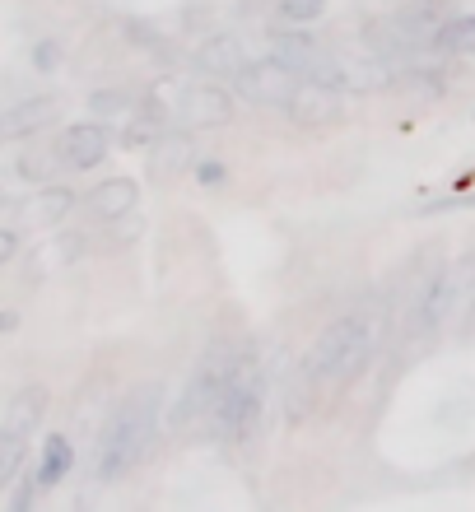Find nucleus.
Segmentation results:
<instances>
[{"label":"nucleus","mask_w":475,"mask_h":512,"mask_svg":"<svg viewBox=\"0 0 475 512\" xmlns=\"http://www.w3.org/2000/svg\"><path fill=\"white\" fill-rule=\"evenodd\" d=\"M382 326H387V312L382 308H354L345 317H336L317 336L313 354L303 359V378L317 382V387H345V382H354L373 364Z\"/></svg>","instance_id":"nucleus-1"},{"label":"nucleus","mask_w":475,"mask_h":512,"mask_svg":"<svg viewBox=\"0 0 475 512\" xmlns=\"http://www.w3.org/2000/svg\"><path fill=\"white\" fill-rule=\"evenodd\" d=\"M112 149V131L98 122H80L70 126L61 140H56V154H61V168H75V173H89L98 163L108 159Z\"/></svg>","instance_id":"nucleus-8"},{"label":"nucleus","mask_w":475,"mask_h":512,"mask_svg":"<svg viewBox=\"0 0 475 512\" xmlns=\"http://www.w3.org/2000/svg\"><path fill=\"white\" fill-rule=\"evenodd\" d=\"M434 56H471L475 52V14H452L448 24L438 28V38L429 42Z\"/></svg>","instance_id":"nucleus-14"},{"label":"nucleus","mask_w":475,"mask_h":512,"mask_svg":"<svg viewBox=\"0 0 475 512\" xmlns=\"http://www.w3.org/2000/svg\"><path fill=\"white\" fill-rule=\"evenodd\" d=\"M233 117V98L219 84H187V94L177 103V122L182 126H219Z\"/></svg>","instance_id":"nucleus-9"},{"label":"nucleus","mask_w":475,"mask_h":512,"mask_svg":"<svg viewBox=\"0 0 475 512\" xmlns=\"http://www.w3.org/2000/svg\"><path fill=\"white\" fill-rule=\"evenodd\" d=\"M289 117H294L299 126L340 122V117H345V94H340V89H331V84L303 80V89L294 94V103H289Z\"/></svg>","instance_id":"nucleus-10"},{"label":"nucleus","mask_w":475,"mask_h":512,"mask_svg":"<svg viewBox=\"0 0 475 512\" xmlns=\"http://www.w3.org/2000/svg\"><path fill=\"white\" fill-rule=\"evenodd\" d=\"M243 66H247V47H243V38H233V33H215V38L196 52V70H201V75H229L233 80Z\"/></svg>","instance_id":"nucleus-13"},{"label":"nucleus","mask_w":475,"mask_h":512,"mask_svg":"<svg viewBox=\"0 0 475 512\" xmlns=\"http://www.w3.org/2000/svg\"><path fill=\"white\" fill-rule=\"evenodd\" d=\"M233 359H238V354H233L229 345H215V350L196 364V373H191V382L182 387V401H177V410H173V429L210 424V410H215L219 391H224V378H229Z\"/></svg>","instance_id":"nucleus-4"},{"label":"nucleus","mask_w":475,"mask_h":512,"mask_svg":"<svg viewBox=\"0 0 475 512\" xmlns=\"http://www.w3.org/2000/svg\"><path fill=\"white\" fill-rule=\"evenodd\" d=\"M56 163H61V154L28 145V149H19V154L10 159V177H19V182H47Z\"/></svg>","instance_id":"nucleus-18"},{"label":"nucleus","mask_w":475,"mask_h":512,"mask_svg":"<svg viewBox=\"0 0 475 512\" xmlns=\"http://www.w3.org/2000/svg\"><path fill=\"white\" fill-rule=\"evenodd\" d=\"M471 275V266H457V270H438L434 280L424 284L415 303H410V317H406V336H429L438 326L452 317L457 298H462V284Z\"/></svg>","instance_id":"nucleus-7"},{"label":"nucleus","mask_w":475,"mask_h":512,"mask_svg":"<svg viewBox=\"0 0 475 512\" xmlns=\"http://www.w3.org/2000/svg\"><path fill=\"white\" fill-rule=\"evenodd\" d=\"M47 415V391L42 387H24L14 391V401L5 405V419H0V485H10L19 461H24L28 438L38 433V419Z\"/></svg>","instance_id":"nucleus-5"},{"label":"nucleus","mask_w":475,"mask_h":512,"mask_svg":"<svg viewBox=\"0 0 475 512\" xmlns=\"http://www.w3.org/2000/svg\"><path fill=\"white\" fill-rule=\"evenodd\" d=\"M233 89H238L243 103H257V108H289L294 94L303 89V75L280 66V61H247L233 75Z\"/></svg>","instance_id":"nucleus-6"},{"label":"nucleus","mask_w":475,"mask_h":512,"mask_svg":"<svg viewBox=\"0 0 475 512\" xmlns=\"http://www.w3.org/2000/svg\"><path fill=\"white\" fill-rule=\"evenodd\" d=\"M47 122H56V103L52 98H28V103H14L10 112H5V135L10 140H19V135H28V131H38V126H47Z\"/></svg>","instance_id":"nucleus-15"},{"label":"nucleus","mask_w":475,"mask_h":512,"mask_svg":"<svg viewBox=\"0 0 475 512\" xmlns=\"http://www.w3.org/2000/svg\"><path fill=\"white\" fill-rule=\"evenodd\" d=\"M163 126H168V112H163L159 98H145L140 103V112L126 122V145H150V140H159Z\"/></svg>","instance_id":"nucleus-17"},{"label":"nucleus","mask_w":475,"mask_h":512,"mask_svg":"<svg viewBox=\"0 0 475 512\" xmlns=\"http://www.w3.org/2000/svg\"><path fill=\"white\" fill-rule=\"evenodd\" d=\"M261 410H266V373H261L257 359L238 354L215 410H210V433H219L224 443H243L247 433L261 424Z\"/></svg>","instance_id":"nucleus-3"},{"label":"nucleus","mask_w":475,"mask_h":512,"mask_svg":"<svg viewBox=\"0 0 475 512\" xmlns=\"http://www.w3.org/2000/svg\"><path fill=\"white\" fill-rule=\"evenodd\" d=\"M89 108H94V117H122V112L131 108V98H126L122 89H98V94L89 98Z\"/></svg>","instance_id":"nucleus-20"},{"label":"nucleus","mask_w":475,"mask_h":512,"mask_svg":"<svg viewBox=\"0 0 475 512\" xmlns=\"http://www.w3.org/2000/svg\"><path fill=\"white\" fill-rule=\"evenodd\" d=\"M159 410H163V391L154 382L126 391L122 405L112 410L103 438H98V461H94L98 480H122L131 466H140V457L150 452L154 433H159Z\"/></svg>","instance_id":"nucleus-2"},{"label":"nucleus","mask_w":475,"mask_h":512,"mask_svg":"<svg viewBox=\"0 0 475 512\" xmlns=\"http://www.w3.org/2000/svg\"><path fill=\"white\" fill-rule=\"evenodd\" d=\"M266 52H271V61H280V66H289V70H299V75H308V70L317 66L326 56V47L317 38H308V33H275L271 42H266Z\"/></svg>","instance_id":"nucleus-12"},{"label":"nucleus","mask_w":475,"mask_h":512,"mask_svg":"<svg viewBox=\"0 0 475 512\" xmlns=\"http://www.w3.org/2000/svg\"><path fill=\"white\" fill-rule=\"evenodd\" d=\"M322 10H326V0H280V14H285L289 24H313Z\"/></svg>","instance_id":"nucleus-21"},{"label":"nucleus","mask_w":475,"mask_h":512,"mask_svg":"<svg viewBox=\"0 0 475 512\" xmlns=\"http://www.w3.org/2000/svg\"><path fill=\"white\" fill-rule=\"evenodd\" d=\"M196 177H201L205 187H219V182H224V177H229V173H224L219 163H201V168H196Z\"/></svg>","instance_id":"nucleus-22"},{"label":"nucleus","mask_w":475,"mask_h":512,"mask_svg":"<svg viewBox=\"0 0 475 512\" xmlns=\"http://www.w3.org/2000/svg\"><path fill=\"white\" fill-rule=\"evenodd\" d=\"M75 210V196H70L66 187H47L38 191V201L28 205V215H33V224H61V219Z\"/></svg>","instance_id":"nucleus-19"},{"label":"nucleus","mask_w":475,"mask_h":512,"mask_svg":"<svg viewBox=\"0 0 475 512\" xmlns=\"http://www.w3.org/2000/svg\"><path fill=\"white\" fill-rule=\"evenodd\" d=\"M84 201H89V210H94L98 219H126V215H136L140 187L131 177H108V182H98Z\"/></svg>","instance_id":"nucleus-11"},{"label":"nucleus","mask_w":475,"mask_h":512,"mask_svg":"<svg viewBox=\"0 0 475 512\" xmlns=\"http://www.w3.org/2000/svg\"><path fill=\"white\" fill-rule=\"evenodd\" d=\"M70 466H75V452H70V443L61 438V433H52V438L42 443V457H38L33 480H38V489H52V485H61V475H70Z\"/></svg>","instance_id":"nucleus-16"},{"label":"nucleus","mask_w":475,"mask_h":512,"mask_svg":"<svg viewBox=\"0 0 475 512\" xmlns=\"http://www.w3.org/2000/svg\"><path fill=\"white\" fill-rule=\"evenodd\" d=\"M14 243H19V238H14V224H5V233H0V261L14 256Z\"/></svg>","instance_id":"nucleus-23"}]
</instances>
